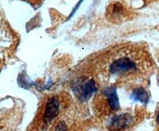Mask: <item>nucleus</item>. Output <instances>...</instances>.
<instances>
[{"mask_svg":"<svg viewBox=\"0 0 159 131\" xmlns=\"http://www.w3.org/2000/svg\"><path fill=\"white\" fill-rule=\"evenodd\" d=\"M98 60L96 72L112 79H124L147 69V55L139 47H116Z\"/></svg>","mask_w":159,"mask_h":131,"instance_id":"f257e3e1","label":"nucleus"},{"mask_svg":"<svg viewBox=\"0 0 159 131\" xmlns=\"http://www.w3.org/2000/svg\"><path fill=\"white\" fill-rule=\"evenodd\" d=\"M97 90L96 81L94 79L84 77L79 79L72 86V91L76 98L81 101H87Z\"/></svg>","mask_w":159,"mask_h":131,"instance_id":"f03ea898","label":"nucleus"},{"mask_svg":"<svg viewBox=\"0 0 159 131\" xmlns=\"http://www.w3.org/2000/svg\"><path fill=\"white\" fill-rule=\"evenodd\" d=\"M134 122L133 117L128 114H121L113 117L108 126L110 131H123L127 129Z\"/></svg>","mask_w":159,"mask_h":131,"instance_id":"7ed1b4c3","label":"nucleus"},{"mask_svg":"<svg viewBox=\"0 0 159 131\" xmlns=\"http://www.w3.org/2000/svg\"><path fill=\"white\" fill-rule=\"evenodd\" d=\"M60 110V102L57 97H52L47 101L44 112V123L49 124L57 116Z\"/></svg>","mask_w":159,"mask_h":131,"instance_id":"20e7f679","label":"nucleus"},{"mask_svg":"<svg viewBox=\"0 0 159 131\" xmlns=\"http://www.w3.org/2000/svg\"><path fill=\"white\" fill-rule=\"evenodd\" d=\"M104 95L107 98V104H108L109 108L112 111H117L119 110V102L118 99V95L116 93V88L115 87H110L105 89Z\"/></svg>","mask_w":159,"mask_h":131,"instance_id":"39448f33","label":"nucleus"},{"mask_svg":"<svg viewBox=\"0 0 159 131\" xmlns=\"http://www.w3.org/2000/svg\"><path fill=\"white\" fill-rule=\"evenodd\" d=\"M131 98L134 100L138 101V102H140L142 103H146L148 101L149 96L146 90H144L142 88H139L133 91L131 94Z\"/></svg>","mask_w":159,"mask_h":131,"instance_id":"423d86ee","label":"nucleus"},{"mask_svg":"<svg viewBox=\"0 0 159 131\" xmlns=\"http://www.w3.org/2000/svg\"><path fill=\"white\" fill-rule=\"evenodd\" d=\"M157 122L159 125V112H158V114H157Z\"/></svg>","mask_w":159,"mask_h":131,"instance_id":"0eeeda50","label":"nucleus"}]
</instances>
